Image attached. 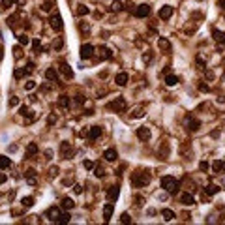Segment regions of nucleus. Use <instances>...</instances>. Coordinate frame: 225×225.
Listing matches in <instances>:
<instances>
[{"instance_id":"f257e3e1","label":"nucleus","mask_w":225,"mask_h":225,"mask_svg":"<svg viewBox=\"0 0 225 225\" xmlns=\"http://www.w3.org/2000/svg\"><path fill=\"white\" fill-rule=\"evenodd\" d=\"M161 188H163L167 193L175 195V193L178 192V180H175L173 176H163V178H161Z\"/></svg>"},{"instance_id":"f03ea898","label":"nucleus","mask_w":225,"mask_h":225,"mask_svg":"<svg viewBox=\"0 0 225 225\" xmlns=\"http://www.w3.org/2000/svg\"><path fill=\"white\" fill-rule=\"evenodd\" d=\"M131 182H133L135 188H143V186H146L150 182V173H146V171L145 173H133Z\"/></svg>"},{"instance_id":"7ed1b4c3","label":"nucleus","mask_w":225,"mask_h":225,"mask_svg":"<svg viewBox=\"0 0 225 225\" xmlns=\"http://www.w3.org/2000/svg\"><path fill=\"white\" fill-rule=\"evenodd\" d=\"M124 107H126V100H124L122 96H118V98H115L111 103H107V109H109V111H115V113H122Z\"/></svg>"},{"instance_id":"20e7f679","label":"nucleus","mask_w":225,"mask_h":225,"mask_svg":"<svg viewBox=\"0 0 225 225\" xmlns=\"http://www.w3.org/2000/svg\"><path fill=\"white\" fill-rule=\"evenodd\" d=\"M49 24H51L54 30H58V32H60V30H62V26H64V24H62V17H60V13H53V15L49 17Z\"/></svg>"},{"instance_id":"39448f33","label":"nucleus","mask_w":225,"mask_h":225,"mask_svg":"<svg viewBox=\"0 0 225 225\" xmlns=\"http://www.w3.org/2000/svg\"><path fill=\"white\" fill-rule=\"evenodd\" d=\"M148 13H150V6H148V4H139V6L135 8V17H139V19L148 17Z\"/></svg>"},{"instance_id":"423d86ee","label":"nucleus","mask_w":225,"mask_h":225,"mask_svg":"<svg viewBox=\"0 0 225 225\" xmlns=\"http://www.w3.org/2000/svg\"><path fill=\"white\" fill-rule=\"evenodd\" d=\"M94 56V47L90 45V43H84L83 47H81V58L83 60H88V58H92Z\"/></svg>"},{"instance_id":"0eeeda50","label":"nucleus","mask_w":225,"mask_h":225,"mask_svg":"<svg viewBox=\"0 0 225 225\" xmlns=\"http://www.w3.org/2000/svg\"><path fill=\"white\" fill-rule=\"evenodd\" d=\"M158 15H160V19H163V21L171 19V17H173V6H163Z\"/></svg>"},{"instance_id":"6e6552de","label":"nucleus","mask_w":225,"mask_h":225,"mask_svg":"<svg viewBox=\"0 0 225 225\" xmlns=\"http://www.w3.org/2000/svg\"><path fill=\"white\" fill-rule=\"evenodd\" d=\"M98 60H109V58H113V51L111 49H107V47H100L98 49Z\"/></svg>"},{"instance_id":"1a4fd4ad","label":"nucleus","mask_w":225,"mask_h":225,"mask_svg":"<svg viewBox=\"0 0 225 225\" xmlns=\"http://www.w3.org/2000/svg\"><path fill=\"white\" fill-rule=\"evenodd\" d=\"M128 73L126 71H120V73H116V77H115V83L118 84V86H126L128 84Z\"/></svg>"},{"instance_id":"9d476101","label":"nucleus","mask_w":225,"mask_h":225,"mask_svg":"<svg viewBox=\"0 0 225 225\" xmlns=\"http://www.w3.org/2000/svg\"><path fill=\"white\" fill-rule=\"evenodd\" d=\"M199 126H201V124H199V120H195L193 116H188V118H186V128H188L190 131H197V130H199Z\"/></svg>"},{"instance_id":"9b49d317","label":"nucleus","mask_w":225,"mask_h":225,"mask_svg":"<svg viewBox=\"0 0 225 225\" xmlns=\"http://www.w3.org/2000/svg\"><path fill=\"white\" fill-rule=\"evenodd\" d=\"M118 193H120V188L118 186H111L109 188V192H107V201H116V197H118Z\"/></svg>"},{"instance_id":"f8f14e48","label":"nucleus","mask_w":225,"mask_h":225,"mask_svg":"<svg viewBox=\"0 0 225 225\" xmlns=\"http://www.w3.org/2000/svg\"><path fill=\"white\" fill-rule=\"evenodd\" d=\"M137 137H139L141 141H148V139H150V130L145 128V126H143V128H137Z\"/></svg>"},{"instance_id":"ddd939ff","label":"nucleus","mask_w":225,"mask_h":225,"mask_svg":"<svg viewBox=\"0 0 225 225\" xmlns=\"http://www.w3.org/2000/svg\"><path fill=\"white\" fill-rule=\"evenodd\" d=\"M58 216H60V208H58V207H51V208L47 210V218H49L51 222H56Z\"/></svg>"},{"instance_id":"4468645a","label":"nucleus","mask_w":225,"mask_h":225,"mask_svg":"<svg viewBox=\"0 0 225 225\" xmlns=\"http://www.w3.org/2000/svg\"><path fill=\"white\" fill-rule=\"evenodd\" d=\"M113 210H115V207H113V203L109 201V203L103 207V220H105V222H109V220H111V216H113Z\"/></svg>"},{"instance_id":"2eb2a0df","label":"nucleus","mask_w":225,"mask_h":225,"mask_svg":"<svg viewBox=\"0 0 225 225\" xmlns=\"http://www.w3.org/2000/svg\"><path fill=\"white\" fill-rule=\"evenodd\" d=\"M60 152H62V156H64V158H69V156L73 154V150H71V145L64 141V143L60 145Z\"/></svg>"},{"instance_id":"dca6fc26","label":"nucleus","mask_w":225,"mask_h":225,"mask_svg":"<svg viewBox=\"0 0 225 225\" xmlns=\"http://www.w3.org/2000/svg\"><path fill=\"white\" fill-rule=\"evenodd\" d=\"M180 203H182V205H186V207H192V205H195V199H193V195H192V193H182Z\"/></svg>"},{"instance_id":"f3484780","label":"nucleus","mask_w":225,"mask_h":225,"mask_svg":"<svg viewBox=\"0 0 225 225\" xmlns=\"http://www.w3.org/2000/svg\"><path fill=\"white\" fill-rule=\"evenodd\" d=\"M103 158H105L107 161H115V160L118 158V154H116V150H115V148H107V150L103 152Z\"/></svg>"},{"instance_id":"a211bd4d","label":"nucleus","mask_w":225,"mask_h":225,"mask_svg":"<svg viewBox=\"0 0 225 225\" xmlns=\"http://www.w3.org/2000/svg\"><path fill=\"white\" fill-rule=\"evenodd\" d=\"M45 79L54 83V81L58 79V73H56V69H54V68H47V71H45Z\"/></svg>"},{"instance_id":"6ab92c4d","label":"nucleus","mask_w":225,"mask_h":225,"mask_svg":"<svg viewBox=\"0 0 225 225\" xmlns=\"http://www.w3.org/2000/svg\"><path fill=\"white\" fill-rule=\"evenodd\" d=\"M100 135H101V128H100V126H92V128L88 130V137H90L92 141H94V139H98Z\"/></svg>"},{"instance_id":"aec40b11","label":"nucleus","mask_w":225,"mask_h":225,"mask_svg":"<svg viewBox=\"0 0 225 225\" xmlns=\"http://www.w3.org/2000/svg\"><path fill=\"white\" fill-rule=\"evenodd\" d=\"M24 178H26L28 184H36V182H38V178H36V171H34V169H28V171L24 173Z\"/></svg>"},{"instance_id":"412c9836","label":"nucleus","mask_w":225,"mask_h":225,"mask_svg":"<svg viewBox=\"0 0 225 225\" xmlns=\"http://www.w3.org/2000/svg\"><path fill=\"white\" fill-rule=\"evenodd\" d=\"M60 207H62L64 210H71V208L75 207V203H73V199H69V197H64V199L60 201Z\"/></svg>"},{"instance_id":"4be33fe9","label":"nucleus","mask_w":225,"mask_h":225,"mask_svg":"<svg viewBox=\"0 0 225 225\" xmlns=\"http://www.w3.org/2000/svg\"><path fill=\"white\" fill-rule=\"evenodd\" d=\"M60 71H62V73H64V77H68V79H71V77H73V71H71V68H69L66 62H62V64H60Z\"/></svg>"},{"instance_id":"5701e85b","label":"nucleus","mask_w":225,"mask_h":225,"mask_svg":"<svg viewBox=\"0 0 225 225\" xmlns=\"http://www.w3.org/2000/svg\"><path fill=\"white\" fill-rule=\"evenodd\" d=\"M69 103H71V100H69V96H66V94H62V96L58 98V105H60L62 109H68V107H69Z\"/></svg>"},{"instance_id":"b1692460","label":"nucleus","mask_w":225,"mask_h":225,"mask_svg":"<svg viewBox=\"0 0 225 225\" xmlns=\"http://www.w3.org/2000/svg\"><path fill=\"white\" fill-rule=\"evenodd\" d=\"M158 45H160V49H163V51H169V49H171V41H169L167 38H158Z\"/></svg>"},{"instance_id":"393cba45","label":"nucleus","mask_w":225,"mask_h":225,"mask_svg":"<svg viewBox=\"0 0 225 225\" xmlns=\"http://www.w3.org/2000/svg\"><path fill=\"white\" fill-rule=\"evenodd\" d=\"M34 154H38V145H36V143H30V145L26 146V158H32Z\"/></svg>"},{"instance_id":"a878e982","label":"nucleus","mask_w":225,"mask_h":225,"mask_svg":"<svg viewBox=\"0 0 225 225\" xmlns=\"http://www.w3.org/2000/svg\"><path fill=\"white\" fill-rule=\"evenodd\" d=\"M161 216H163V220H165V222L175 220V212H173L171 208H163V210H161Z\"/></svg>"},{"instance_id":"bb28decb","label":"nucleus","mask_w":225,"mask_h":225,"mask_svg":"<svg viewBox=\"0 0 225 225\" xmlns=\"http://www.w3.org/2000/svg\"><path fill=\"white\" fill-rule=\"evenodd\" d=\"M146 113H145V107H135L133 111H131V118H141V116H145Z\"/></svg>"},{"instance_id":"cd10ccee","label":"nucleus","mask_w":225,"mask_h":225,"mask_svg":"<svg viewBox=\"0 0 225 225\" xmlns=\"http://www.w3.org/2000/svg\"><path fill=\"white\" fill-rule=\"evenodd\" d=\"M212 38H214L216 41H220V43H225V34L220 32V30H212Z\"/></svg>"},{"instance_id":"c85d7f7f","label":"nucleus","mask_w":225,"mask_h":225,"mask_svg":"<svg viewBox=\"0 0 225 225\" xmlns=\"http://www.w3.org/2000/svg\"><path fill=\"white\" fill-rule=\"evenodd\" d=\"M165 83H167V86H176L178 84V77L176 75H167Z\"/></svg>"},{"instance_id":"c756f323","label":"nucleus","mask_w":225,"mask_h":225,"mask_svg":"<svg viewBox=\"0 0 225 225\" xmlns=\"http://www.w3.org/2000/svg\"><path fill=\"white\" fill-rule=\"evenodd\" d=\"M11 165V160L8 156H0V169H8Z\"/></svg>"},{"instance_id":"7c9ffc66","label":"nucleus","mask_w":225,"mask_h":225,"mask_svg":"<svg viewBox=\"0 0 225 225\" xmlns=\"http://www.w3.org/2000/svg\"><path fill=\"white\" fill-rule=\"evenodd\" d=\"M21 205H23V208H30V207L34 205V199H32V197H24V199L21 201Z\"/></svg>"},{"instance_id":"2f4dec72","label":"nucleus","mask_w":225,"mask_h":225,"mask_svg":"<svg viewBox=\"0 0 225 225\" xmlns=\"http://www.w3.org/2000/svg\"><path fill=\"white\" fill-rule=\"evenodd\" d=\"M88 13H90V9H88L86 6H83V4L77 6V15H88Z\"/></svg>"},{"instance_id":"473e14b6","label":"nucleus","mask_w":225,"mask_h":225,"mask_svg":"<svg viewBox=\"0 0 225 225\" xmlns=\"http://www.w3.org/2000/svg\"><path fill=\"white\" fill-rule=\"evenodd\" d=\"M220 192V188L216 186V184H210V186H207V193L208 195H214V193H218Z\"/></svg>"},{"instance_id":"72a5a7b5","label":"nucleus","mask_w":225,"mask_h":225,"mask_svg":"<svg viewBox=\"0 0 225 225\" xmlns=\"http://www.w3.org/2000/svg\"><path fill=\"white\" fill-rule=\"evenodd\" d=\"M69 220H71V216H69V214H60V216H58V220H56V223H68Z\"/></svg>"},{"instance_id":"f704fd0d","label":"nucleus","mask_w":225,"mask_h":225,"mask_svg":"<svg viewBox=\"0 0 225 225\" xmlns=\"http://www.w3.org/2000/svg\"><path fill=\"white\" fill-rule=\"evenodd\" d=\"M17 41H19L21 45H28V36H26V34H19V36H17Z\"/></svg>"},{"instance_id":"c9c22d12","label":"nucleus","mask_w":225,"mask_h":225,"mask_svg":"<svg viewBox=\"0 0 225 225\" xmlns=\"http://www.w3.org/2000/svg\"><path fill=\"white\" fill-rule=\"evenodd\" d=\"M152 56H154L152 51H146V53L143 54V62H145V64H150V62H152Z\"/></svg>"},{"instance_id":"e433bc0d","label":"nucleus","mask_w":225,"mask_h":225,"mask_svg":"<svg viewBox=\"0 0 225 225\" xmlns=\"http://www.w3.org/2000/svg\"><path fill=\"white\" fill-rule=\"evenodd\" d=\"M212 169H214L216 173H222V169H223V161H220V160L214 161V163H212Z\"/></svg>"},{"instance_id":"4c0bfd02","label":"nucleus","mask_w":225,"mask_h":225,"mask_svg":"<svg viewBox=\"0 0 225 225\" xmlns=\"http://www.w3.org/2000/svg\"><path fill=\"white\" fill-rule=\"evenodd\" d=\"M109 9H111V11H120V9H122V2H118V0H116V2H113Z\"/></svg>"},{"instance_id":"58836bf2","label":"nucleus","mask_w":225,"mask_h":225,"mask_svg":"<svg viewBox=\"0 0 225 225\" xmlns=\"http://www.w3.org/2000/svg\"><path fill=\"white\" fill-rule=\"evenodd\" d=\"M13 75H15V79H23V77H24V75H26V69H19V68H17V69H15V73H13Z\"/></svg>"},{"instance_id":"ea45409f","label":"nucleus","mask_w":225,"mask_h":225,"mask_svg":"<svg viewBox=\"0 0 225 225\" xmlns=\"http://www.w3.org/2000/svg\"><path fill=\"white\" fill-rule=\"evenodd\" d=\"M24 88H26L28 92L34 90V88H36V81H26V83H24Z\"/></svg>"},{"instance_id":"a19ab883","label":"nucleus","mask_w":225,"mask_h":225,"mask_svg":"<svg viewBox=\"0 0 225 225\" xmlns=\"http://www.w3.org/2000/svg\"><path fill=\"white\" fill-rule=\"evenodd\" d=\"M19 103H21V100H19V98H17V96H13V98H11V100H9V107H17V105H19Z\"/></svg>"},{"instance_id":"79ce46f5","label":"nucleus","mask_w":225,"mask_h":225,"mask_svg":"<svg viewBox=\"0 0 225 225\" xmlns=\"http://www.w3.org/2000/svg\"><path fill=\"white\" fill-rule=\"evenodd\" d=\"M19 113L23 115V116H30V111H28V107H24V105H21V109H19ZM32 118V116H30Z\"/></svg>"},{"instance_id":"37998d69","label":"nucleus","mask_w":225,"mask_h":225,"mask_svg":"<svg viewBox=\"0 0 225 225\" xmlns=\"http://www.w3.org/2000/svg\"><path fill=\"white\" fill-rule=\"evenodd\" d=\"M41 9H43V11H51V9H53V2H51V0H49V2H45V4L41 6Z\"/></svg>"},{"instance_id":"c03bdc74","label":"nucleus","mask_w":225,"mask_h":225,"mask_svg":"<svg viewBox=\"0 0 225 225\" xmlns=\"http://www.w3.org/2000/svg\"><path fill=\"white\" fill-rule=\"evenodd\" d=\"M32 47H34V51L38 53V51L41 49V41H39V39H34V41H32Z\"/></svg>"},{"instance_id":"a18cd8bd","label":"nucleus","mask_w":225,"mask_h":225,"mask_svg":"<svg viewBox=\"0 0 225 225\" xmlns=\"http://www.w3.org/2000/svg\"><path fill=\"white\" fill-rule=\"evenodd\" d=\"M167 152H169V146H167V143L161 146V160H165L167 158Z\"/></svg>"},{"instance_id":"49530a36","label":"nucleus","mask_w":225,"mask_h":225,"mask_svg":"<svg viewBox=\"0 0 225 225\" xmlns=\"http://www.w3.org/2000/svg\"><path fill=\"white\" fill-rule=\"evenodd\" d=\"M94 175H96V176H100V178H101V176H103V175H105V171H103V169H101V167H94Z\"/></svg>"},{"instance_id":"de8ad7c7","label":"nucleus","mask_w":225,"mask_h":225,"mask_svg":"<svg viewBox=\"0 0 225 225\" xmlns=\"http://www.w3.org/2000/svg\"><path fill=\"white\" fill-rule=\"evenodd\" d=\"M11 4H13V0H2V2H0V8L6 9V8H9Z\"/></svg>"},{"instance_id":"09e8293b","label":"nucleus","mask_w":225,"mask_h":225,"mask_svg":"<svg viewBox=\"0 0 225 225\" xmlns=\"http://www.w3.org/2000/svg\"><path fill=\"white\" fill-rule=\"evenodd\" d=\"M62 45H64V41H62V38H56V41H54V49L58 51V49H62Z\"/></svg>"},{"instance_id":"8fccbe9b","label":"nucleus","mask_w":225,"mask_h":225,"mask_svg":"<svg viewBox=\"0 0 225 225\" xmlns=\"http://www.w3.org/2000/svg\"><path fill=\"white\" fill-rule=\"evenodd\" d=\"M83 165H84V169H86V171H92V169H94V163H92L90 160H86V161H84Z\"/></svg>"},{"instance_id":"3c124183","label":"nucleus","mask_w":225,"mask_h":225,"mask_svg":"<svg viewBox=\"0 0 225 225\" xmlns=\"http://www.w3.org/2000/svg\"><path fill=\"white\" fill-rule=\"evenodd\" d=\"M130 222H131L130 214H122V218H120V223H130Z\"/></svg>"},{"instance_id":"603ef678","label":"nucleus","mask_w":225,"mask_h":225,"mask_svg":"<svg viewBox=\"0 0 225 225\" xmlns=\"http://www.w3.org/2000/svg\"><path fill=\"white\" fill-rule=\"evenodd\" d=\"M49 175H51V176H56V175H58V167H56V165H53V167L49 169Z\"/></svg>"},{"instance_id":"864d4df0","label":"nucleus","mask_w":225,"mask_h":225,"mask_svg":"<svg viewBox=\"0 0 225 225\" xmlns=\"http://www.w3.org/2000/svg\"><path fill=\"white\" fill-rule=\"evenodd\" d=\"M13 56H15L17 60L21 58V47H15V49H13Z\"/></svg>"},{"instance_id":"5fc2aeb1","label":"nucleus","mask_w":225,"mask_h":225,"mask_svg":"<svg viewBox=\"0 0 225 225\" xmlns=\"http://www.w3.org/2000/svg\"><path fill=\"white\" fill-rule=\"evenodd\" d=\"M199 169H201V171H208V163H207V161H201V163H199Z\"/></svg>"},{"instance_id":"6e6d98bb","label":"nucleus","mask_w":225,"mask_h":225,"mask_svg":"<svg viewBox=\"0 0 225 225\" xmlns=\"http://www.w3.org/2000/svg\"><path fill=\"white\" fill-rule=\"evenodd\" d=\"M32 71H34V64L28 62V64H26V73H32Z\"/></svg>"},{"instance_id":"4d7b16f0","label":"nucleus","mask_w":225,"mask_h":225,"mask_svg":"<svg viewBox=\"0 0 225 225\" xmlns=\"http://www.w3.org/2000/svg\"><path fill=\"white\" fill-rule=\"evenodd\" d=\"M199 90H201V92H208V84L201 83V84H199Z\"/></svg>"},{"instance_id":"13d9d810","label":"nucleus","mask_w":225,"mask_h":225,"mask_svg":"<svg viewBox=\"0 0 225 225\" xmlns=\"http://www.w3.org/2000/svg\"><path fill=\"white\" fill-rule=\"evenodd\" d=\"M54 122H56V116H54V115H51V116L47 118V124L51 126V124H54Z\"/></svg>"},{"instance_id":"bf43d9fd","label":"nucleus","mask_w":225,"mask_h":225,"mask_svg":"<svg viewBox=\"0 0 225 225\" xmlns=\"http://www.w3.org/2000/svg\"><path fill=\"white\" fill-rule=\"evenodd\" d=\"M73 192H75V193H81V192H83V186H81V184H75V186H73Z\"/></svg>"},{"instance_id":"052dcab7","label":"nucleus","mask_w":225,"mask_h":225,"mask_svg":"<svg viewBox=\"0 0 225 225\" xmlns=\"http://www.w3.org/2000/svg\"><path fill=\"white\" fill-rule=\"evenodd\" d=\"M218 6H220L222 9H225V0H218Z\"/></svg>"},{"instance_id":"680f3d73","label":"nucleus","mask_w":225,"mask_h":225,"mask_svg":"<svg viewBox=\"0 0 225 225\" xmlns=\"http://www.w3.org/2000/svg\"><path fill=\"white\" fill-rule=\"evenodd\" d=\"M79 28L84 30V32H88V24H79Z\"/></svg>"},{"instance_id":"e2e57ef3","label":"nucleus","mask_w":225,"mask_h":225,"mask_svg":"<svg viewBox=\"0 0 225 225\" xmlns=\"http://www.w3.org/2000/svg\"><path fill=\"white\" fill-rule=\"evenodd\" d=\"M6 180H8V176H6V175H0V184H4Z\"/></svg>"},{"instance_id":"0e129e2a","label":"nucleus","mask_w":225,"mask_h":225,"mask_svg":"<svg viewBox=\"0 0 225 225\" xmlns=\"http://www.w3.org/2000/svg\"><path fill=\"white\" fill-rule=\"evenodd\" d=\"M207 79H214V73H212V71H207Z\"/></svg>"},{"instance_id":"69168bd1","label":"nucleus","mask_w":225,"mask_h":225,"mask_svg":"<svg viewBox=\"0 0 225 225\" xmlns=\"http://www.w3.org/2000/svg\"><path fill=\"white\" fill-rule=\"evenodd\" d=\"M24 2H26V0H17V4H19V6H24Z\"/></svg>"},{"instance_id":"338daca9","label":"nucleus","mask_w":225,"mask_h":225,"mask_svg":"<svg viewBox=\"0 0 225 225\" xmlns=\"http://www.w3.org/2000/svg\"><path fill=\"white\" fill-rule=\"evenodd\" d=\"M2 56H4V51H2V47H0V60H2Z\"/></svg>"},{"instance_id":"774afa93","label":"nucleus","mask_w":225,"mask_h":225,"mask_svg":"<svg viewBox=\"0 0 225 225\" xmlns=\"http://www.w3.org/2000/svg\"><path fill=\"white\" fill-rule=\"evenodd\" d=\"M222 173H225V161H223V169H222Z\"/></svg>"}]
</instances>
